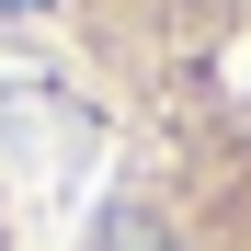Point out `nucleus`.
<instances>
[{"label": "nucleus", "instance_id": "f257e3e1", "mask_svg": "<svg viewBox=\"0 0 251 251\" xmlns=\"http://www.w3.org/2000/svg\"><path fill=\"white\" fill-rule=\"evenodd\" d=\"M114 251H183V240H160L149 217H114Z\"/></svg>", "mask_w": 251, "mask_h": 251}, {"label": "nucleus", "instance_id": "f03ea898", "mask_svg": "<svg viewBox=\"0 0 251 251\" xmlns=\"http://www.w3.org/2000/svg\"><path fill=\"white\" fill-rule=\"evenodd\" d=\"M0 12H46V0H0Z\"/></svg>", "mask_w": 251, "mask_h": 251}]
</instances>
